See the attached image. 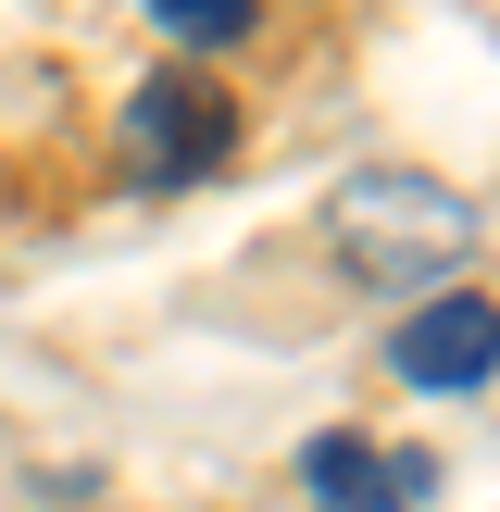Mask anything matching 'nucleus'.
Masks as SVG:
<instances>
[{"instance_id": "4", "label": "nucleus", "mask_w": 500, "mask_h": 512, "mask_svg": "<svg viewBox=\"0 0 500 512\" xmlns=\"http://www.w3.org/2000/svg\"><path fill=\"white\" fill-rule=\"evenodd\" d=\"M300 488H313V512H413L425 500V463L413 450H375V438H313L300 450Z\"/></svg>"}, {"instance_id": "3", "label": "nucleus", "mask_w": 500, "mask_h": 512, "mask_svg": "<svg viewBox=\"0 0 500 512\" xmlns=\"http://www.w3.org/2000/svg\"><path fill=\"white\" fill-rule=\"evenodd\" d=\"M225 138H238V113H225L200 75H150L138 100H125V163L150 175V188H188V175L225 163Z\"/></svg>"}, {"instance_id": "5", "label": "nucleus", "mask_w": 500, "mask_h": 512, "mask_svg": "<svg viewBox=\"0 0 500 512\" xmlns=\"http://www.w3.org/2000/svg\"><path fill=\"white\" fill-rule=\"evenodd\" d=\"M250 13H263V0H150V25H163V38H188V50L250 38Z\"/></svg>"}, {"instance_id": "2", "label": "nucleus", "mask_w": 500, "mask_h": 512, "mask_svg": "<svg viewBox=\"0 0 500 512\" xmlns=\"http://www.w3.org/2000/svg\"><path fill=\"white\" fill-rule=\"evenodd\" d=\"M388 363H400V388H425V400L488 388V375H500V300H475V288L413 300V313H400V338H388Z\"/></svg>"}, {"instance_id": "1", "label": "nucleus", "mask_w": 500, "mask_h": 512, "mask_svg": "<svg viewBox=\"0 0 500 512\" xmlns=\"http://www.w3.org/2000/svg\"><path fill=\"white\" fill-rule=\"evenodd\" d=\"M338 250H350L363 288H425L438 300L450 263L475 250V200L438 188V175H413V163H375V175L338 188Z\"/></svg>"}]
</instances>
